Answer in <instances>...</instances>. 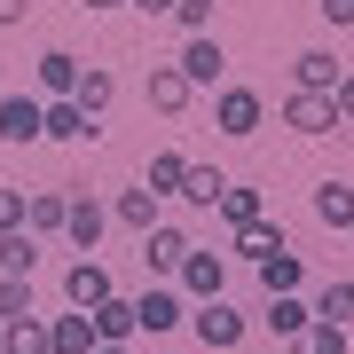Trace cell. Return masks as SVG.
<instances>
[{
  "instance_id": "obj_1",
  "label": "cell",
  "mask_w": 354,
  "mask_h": 354,
  "mask_svg": "<svg viewBox=\"0 0 354 354\" xmlns=\"http://www.w3.org/2000/svg\"><path fill=\"white\" fill-rule=\"evenodd\" d=\"M189 330H197V346H205V354H228V346H244L252 315H236L228 299H197V307H189Z\"/></svg>"
},
{
  "instance_id": "obj_2",
  "label": "cell",
  "mask_w": 354,
  "mask_h": 354,
  "mask_svg": "<svg viewBox=\"0 0 354 354\" xmlns=\"http://www.w3.org/2000/svg\"><path fill=\"white\" fill-rule=\"evenodd\" d=\"M283 127L299 134V142H323V134H339L346 118H339V102H330V95H315V87H291V95H283Z\"/></svg>"
},
{
  "instance_id": "obj_3",
  "label": "cell",
  "mask_w": 354,
  "mask_h": 354,
  "mask_svg": "<svg viewBox=\"0 0 354 354\" xmlns=\"http://www.w3.org/2000/svg\"><path fill=\"white\" fill-rule=\"evenodd\" d=\"M174 291H181V299H221V291H228V260L221 252H205V244H189V260H181L174 268Z\"/></svg>"
},
{
  "instance_id": "obj_4",
  "label": "cell",
  "mask_w": 354,
  "mask_h": 354,
  "mask_svg": "<svg viewBox=\"0 0 354 354\" xmlns=\"http://www.w3.org/2000/svg\"><path fill=\"white\" fill-rule=\"evenodd\" d=\"M260 118H268V102H260L252 87H221V95H213V127H221L228 142H244V134H260Z\"/></svg>"
},
{
  "instance_id": "obj_5",
  "label": "cell",
  "mask_w": 354,
  "mask_h": 354,
  "mask_svg": "<svg viewBox=\"0 0 354 354\" xmlns=\"http://www.w3.org/2000/svg\"><path fill=\"white\" fill-rule=\"evenodd\" d=\"M134 323L150 330V339H165V330H174V323H189V299H181L174 283H150V291H142V299H134Z\"/></svg>"
},
{
  "instance_id": "obj_6",
  "label": "cell",
  "mask_w": 354,
  "mask_h": 354,
  "mask_svg": "<svg viewBox=\"0 0 354 354\" xmlns=\"http://www.w3.org/2000/svg\"><path fill=\"white\" fill-rule=\"evenodd\" d=\"M111 291H118V283H111V268H102L95 252H79V260L64 268V299H71V307H102Z\"/></svg>"
},
{
  "instance_id": "obj_7",
  "label": "cell",
  "mask_w": 354,
  "mask_h": 354,
  "mask_svg": "<svg viewBox=\"0 0 354 354\" xmlns=\"http://www.w3.org/2000/svg\"><path fill=\"white\" fill-rule=\"evenodd\" d=\"M189 244H197L189 228H174V221H158L150 236H142V268H150V276H174V268L189 260Z\"/></svg>"
},
{
  "instance_id": "obj_8",
  "label": "cell",
  "mask_w": 354,
  "mask_h": 354,
  "mask_svg": "<svg viewBox=\"0 0 354 354\" xmlns=\"http://www.w3.org/2000/svg\"><path fill=\"white\" fill-rule=\"evenodd\" d=\"M39 142H95V118L71 95H55V102H39Z\"/></svg>"
},
{
  "instance_id": "obj_9",
  "label": "cell",
  "mask_w": 354,
  "mask_h": 354,
  "mask_svg": "<svg viewBox=\"0 0 354 354\" xmlns=\"http://www.w3.org/2000/svg\"><path fill=\"white\" fill-rule=\"evenodd\" d=\"M174 64H181V79H189V87H221L228 55H221V39H213V32H189V48H181Z\"/></svg>"
},
{
  "instance_id": "obj_10",
  "label": "cell",
  "mask_w": 354,
  "mask_h": 354,
  "mask_svg": "<svg viewBox=\"0 0 354 354\" xmlns=\"http://www.w3.org/2000/svg\"><path fill=\"white\" fill-rule=\"evenodd\" d=\"M339 79H346L339 48H299V55H291V87H315V95H330Z\"/></svg>"
},
{
  "instance_id": "obj_11",
  "label": "cell",
  "mask_w": 354,
  "mask_h": 354,
  "mask_svg": "<svg viewBox=\"0 0 354 354\" xmlns=\"http://www.w3.org/2000/svg\"><path fill=\"white\" fill-rule=\"evenodd\" d=\"M87 323H95V339H102V346H134V339H142V323H134V299H118V291H111L102 307H87Z\"/></svg>"
},
{
  "instance_id": "obj_12",
  "label": "cell",
  "mask_w": 354,
  "mask_h": 354,
  "mask_svg": "<svg viewBox=\"0 0 354 354\" xmlns=\"http://www.w3.org/2000/svg\"><path fill=\"white\" fill-rule=\"evenodd\" d=\"M111 221L134 228V236H150V228L165 221V197H158V189H118V197H111Z\"/></svg>"
},
{
  "instance_id": "obj_13",
  "label": "cell",
  "mask_w": 354,
  "mask_h": 354,
  "mask_svg": "<svg viewBox=\"0 0 354 354\" xmlns=\"http://www.w3.org/2000/svg\"><path fill=\"white\" fill-rule=\"evenodd\" d=\"M0 142L8 150H32L39 142V102L32 95H0Z\"/></svg>"
},
{
  "instance_id": "obj_14",
  "label": "cell",
  "mask_w": 354,
  "mask_h": 354,
  "mask_svg": "<svg viewBox=\"0 0 354 354\" xmlns=\"http://www.w3.org/2000/svg\"><path fill=\"white\" fill-rule=\"evenodd\" d=\"M64 213H71V197H64V189H24V228H32L39 244L64 236Z\"/></svg>"
},
{
  "instance_id": "obj_15",
  "label": "cell",
  "mask_w": 354,
  "mask_h": 354,
  "mask_svg": "<svg viewBox=\"0 0 354 354\" xmlns=\"http://www.w3.org/2000/svg\"><path fill=\"white\" fill-rule=\"evenodd\" d=\"M102 228H111V205H102V197H71V213H64V236L79 244V252H95V244H102Z\"/></svg>"
},
{
  "instance_id": "obj_16",
  "label": "cell",
  "mask_w": 354,
  "mask_h": 354,
  "mask_svg": "<svg viewBox=\"0 0 354 354\" xmlns=\"http://www.w3.org/2000/svg\"><path fill=\"white\" fill-rule=\"evenodd\" d=\"M95 323H87V307H71V315H48V354H95Z\"/></svg>"
},
{
  "instance_id": "obj_17",
  "label": "cell",
  "mask_w": 354,
  "mask_h": 354,
  "mask_svg": "<svg viewBox=\"0 0 354 354\" xmlns=\"http://www.w3.org/2000/svg\"><path fill=\"white\" fill-rule=\"evenodd\" d=\"M189 79H181V64H150V111H165V118H181L189 111Z\"/></svg>"
},
{
  "instance_id": "obj_18",
  "label": "cell",
  "mask_w": 354,
  "mask_h": 354,
  "mask_svg": "<svg viewBox=\"0 0 354 354\" xmlns=\"http://www.w3.org/2000/svg\"><path fill=\"white\" fill-rule=\"evenodd\" d=\"M260 323H268V330H276V339H299V330H307V323H315V307H307V299H299V291H276V299H268V307H260Z\"/></svg>"
},
{
  "instance_id": "obj_19",
  "label": "cell",
  "mask_w": 354,
  "mask_h": 354,
  "mask_svg": "<svg viewBox=\"0 0 354 354\" xmlns=\"http://www.w3.org/2000/svg\"><path fill=\"white\" fill-rule=\"evenodd\" d=\"M71 102H79V111H87V118H102V111H111V102H118V79L102 71V64H79V87H71Z\"/></svg>"
},
{
  "instance_id": "obj_20",
  "label": "cell",
  "mask_w": 354,
  "mask_h": 354,
  "mask_svg": "<svg viewBox=\"0 0 354 354\" xmlns=\"http://www.w3.org/2000/svg\"><path fill=\"white\" fill-rule=\"evenodd\" d=\"M315 221H323V228H354V189H346L339 174L315 181Z\"/></svg>"
},
{
  "instance_id": "obj_21",
  "label": "cell",
  "mask_w": 354,
  "mask_h": 354,
  "mask_svg": "<svg viewBox=\"0 0 354 354\" xmlns=\"http://www.w3.org/2000/svg\"><path fill=\"white\" fill-rule=\"evenodd\" d=\"M71 87H79V55L71 48H48V55H39V95L55 102V95H71Z\"/></svg>"
},
{
  "instance_id": "obj_22",
  "label": "cell",
  "mask_w": 354,
  "mask_h": 354,
  "mask_svg": "<svg viewBox=\"0 0 354 354\" xmlns=\"http://www.w3.org/2000/svg\"><path fill=\"white\" fill-rule=\"evenodd\" d=\"M0 354H48V315H16V323H0Z\"/></svg>"
},
{
  "instance_id": "obj_23",
  "label": "cell",
  "mask_w": 354,
  "mask_h": 354,
  "mask_svg": "<svg viewBox=\"0 0 354 354\" xmlns=\"http://www.w3.org/2000/svg\"><path fill=\"white\" fill-rule=\"evenodd\" d=\"M299 283H307V268H299V252H291V244L260 260V291H268V299H276V291H299Z\"/></svg>"
},
{
  "instance_id": "obj_24",
  "label": "cell",
  "mask_w": 354,
  "mask_h": 354,
  "mask_svg": "<svg viewBox=\"0 0 354 354\" xmlns=\"http://www.w3.org/2000/svg\"><path fill=\"white\" fill-rule=\"evenodd\" d=\"M39 268V236L32 228H8V236H0V276H32Z\"/></svg>"
},
{
  "instance_id": "obj_25",
  "label": "cell",
  "mask_w": 354,
  "mask_h": 354,
  "mask_svg": "<svg viewBox=\"0 0 354 354\" xmlns=\"http://www.w3.org/2000/svg\"><path fill=\"white\" fill-rule=\"evenodd\" d=\"M221 189H228V174H221V165H189V181H181V205L213 213V205H221Z\"/></svg>"
},
{
  "instance_id": "obj_26",
  "label": "cell",
  "mask_w": 354,
  "mask_h": 354,
  "mask_svg": "<svg viewBox=\"0 0 354 354\" xmlns=\"http://www.w3.org/2000/svg\"><path fill=\"white\" fill-rule=\"evenodd\" d=\"M268 252H283V228H268V213H260V221H244V228H236V260H252V268H260Z\"/></svg>"
},
{
  "instance_id": "obj_27",
  "label": "cell",
  "mask_w": 354,
  "mask_h": 354,
  "mask_svg": "<svg viewBox=\"0 0 354 354\" xmlns=\"http://www.w3.org/2000/svg\"><path fill=\"white\" fill-rule=\"evenodd\" d=\"M181 181H189V158H181V150H158V158H150V181H142V189L181 197Z\"/></svg>"
},
{
  "instance_id": "obj_28",
  "label": "cell",
  "mask_w": 354,
  "mask_h": 354,
  "mask_svg": "<svg viewBox=\"0 0 354 354\" xmlns=\"http://www.w3.org/2000/svg\"><path fill=\"white\" fill-rule=\"evenodd\" d=\"M354 339H346V323H307L299 339H291V354H346Z\"/></svg>"
},
{
  "instance_id": "obj_29",
  "label": "cell",
  "mask_w": 354,
  "mask_h": 354,
  "mask_svg": "<svg viewBox=\"0 0 354 354\" xmlns=\"http://www.w3.org/2000/svg\"><path fill=\"white\" fill-rule=\"evenodd\" d=\"M307 307H315V323H354V283H323Z\"/></svg>"
},
{
  "instance_id": "obj_30",
  "label": "cell",
  "mask_w": 354,
  "mask_h": 354,
  "mask_svg": "<svg viewBox=\"0 0 354 354\" xmlns=\"http://www.w3.org/2000/svg\"><path fill=\"white\" fill-rule=\"evenodd\" d=\"M16 315H39L32 307V276H0V323H16Z\"/></svg>"
},
{
  "instance_id": "obj_31",
  "label": "cell",
  "mask_w": 354,
  "mask_h": 354,
  "mask_svg": "<svg viewBox=\"0 0 354 354\" xmlns=\"http://www.w3.org/2000/svg\"><path fill=\"white\" fill-rule=\"evenodd\" d=\"M221 221H228V228L260 221V189H236V181H228V189H221Z\"/></svg>"
},
{
  "instance_id": "obj_32",
  "label": "cell",
  "mask_w": 354,
  "mask_h": 354,
  "mask_svg": "<svg viewBox=\"0 0 354 354\" xmlns=\"http://www.w3.org/2000/svg\"><path fill=\"white\" fill-rule=\"evenodd\" d=\"M165 16H174L181 32H213V0H174Z\"/></svg>"
},
{
  "instance_id": "obj_33",
  "label": "cell",
  "mask_w": 354,
  "mask_h": 354,
  "mask_svg": "<svg viewBox=\"0 0 354 354\" xmlns=\"http://www.w3.org/2000/svg\"><path fill=\"white\" fill-rule=\"evenodd\" d=\"M8 228H24V189H0V236Z\"/></svg>"
},
{
  "instance_id": "obj_34",
  "label": "cell",
  "mask_w": 354,
  "mask_h": 354,
  "mask_svg": "<svg viewBox=\"0 0 354 354\" xmlns=\"http://www.w3.org/2000/svg\"><path fill=\"white\" fill-rule=\"evenodd\" d=\"M323 8V24H339V32H354V0H315Z\"/></svg>"
},
{
  "instance_id": "obj_35",
  "label": "cell",
  "mask_w": 354,
  "mask_h": 354,
  "mask_svg": "<svg viewBox=\"0 0 354 354\" xmlns=\"http://www.w3.org/2000/svg\"><path fill=\"white\" fill-rule=\"evenodd\" d=\"M330 102H339V118H354V71L339 79V87H330Z\"/></svg>"
},
{
  "instance_id": "obj_36",
  "label": "cell",
  "mask_w": 354,
  "mask_h": 354,
  "mask_svg": "<svg viewBox=\"0 0 354 354\" xmlns=\"http://www.w3.org/2000/svg\"><path fill=\"white\" fill-rule=\"evenodd\" d=\"M24 8H32V0H0V32H8V24H24Z\"/></svg>"
},
{
  "instance_id": "obj_37",
  "label": "cell",
  "mask_w": 354,
  "mask_h": 354,
  "mask_svg": "<svg viewBox=\"0 0 354 354\" xmlns=\"http://www.w3.org/2000/svg\"><path fill=\"white\" fill-rule=\"evenodd\" d=\"M127 8H142V16H165V8H174V0H127Z\"/></svg>"
},
{
  "instance_id": "obj_38",
  "label": "cell",
  "mask_w": 354,
  "mask_h": 354,
  "mask_svg": "<svg viewBox=\"0 0 354 354\" xmlns=\"http://www.w3.org/2000/svg\"><path fill=\"white\" fill-rule=\"evenodd\" d=\"M79 8H127V0H79Z\"/></svg>"
},
{
  "instance_id": "obj_39",
  "label": "cell",
  "mask_w": 354,
  "mask_h": 354,
  "mask_svg": "<svg viewBox=\"0 0 354 354\" xmlns=\"http://www.w3.org/2000/svg\"><path fill=\"white\" fill-rule=\"evenodd\" d=\"M95 354H134V346H95Z\"/></svg>"
},
{
  "instance_id": "obj_40",
  "label": "cell",
  "mask_w": 354,
  "mask_h": 354,
  "mask_svg": "<svg viewBox=\"0 0 354 354\" xmlns=\"http://www.w3.org/2000/svg\"><path fill=\"white\" fill-rule=\"evenodd\" d=\"M346 236H354V228H346Z\"/></svg>"
}]
</instances>
